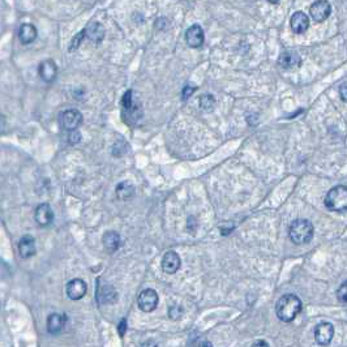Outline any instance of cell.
I'll return each mask as SVG.
<instances>
[{"mask_svg": "<svg viewBox=\"0 0 347 347\" xmlns=\"http://www.w3.org/2000/svg\"><path fill=\"white\" fill-rule=\"evenodd\" d=\"M79 141H80V133L76 131L71 132V135H69V143H71V144H76Z\"/></svg>", "mask_w": 347, "mask_h": 347, "instance_id": "cell-29", "label": "cell"}, {"mask_svg": "<svg viewBox=\"0 0 347 347\" xmlns=\"http://www.w3.org/2000/svg\"><path fill=\"white\" fill-rule=\"evenodd\" d=\"M158 294L153 288H146L141 291L137 299V304L143 312H153L158 306Z\"/></svg>", "mask_w": 347, "mask_h": 347, "instance_id": "cell-6", "label": "cell"}, {"mask_svg": "<svg viewBox=\"0 0 347 347\" xmlns=\"http://www.w3.org/2000/svg\"><path fill=\"white\" fill-rule=\"evenodd\" d=\"M67 295L71 300H80L82 299L88 291V285L86 282L80 278H75V280L69 281L67 284Z\"/></svg>", "mask_w": 347, "mask_h": 347, "instance_id": "cell-7", "label": "cell"}, {"mask_svg": "<svg viewBox=\"0 0 347 347\" xmlns=\"http://www.w3.org/2000/svg\"><path fill=\"white\" fill-rule=\"evenodd\" d=\"M278 63L282 68H294L298 67L300 63H302V58L299 56V54L295 51H284L280 55V59H278Z\"/></svg>", "mask_w": 347, "mask_h": 347, "instance_id": "cell-17", "label": "cell"}, {"mask_svg": "<svg viewBox=\"0 0 347 347\" xmlns=\"http://www.w3.org/2000/svg\"><path fill=\"white\" fill-rule=\"evenodd\" d=\"M313 232H315L313 225L308 220H303V218L292 221L290 227H288L290 239L292 243L298 244V245L309 243L313 238Z\"/></svg>", "mask_w": 347, "mask_h": 347, "instance_id": "cell-2", "label": "cell"}, {"mask_svg": "<svg viewBox=\"0 0 347 347\" xmlns=\"http://www.w3.org/2000/svg\"><path fill=\"white\" fill-rule=\"evenodd\" d=\"M118 330H119L120 337H123V335L125 334V331H127V321H125V319H123L122 321H120L119 327H118Z\"/></svg>", "mask_w": 347, "mask_h": 347, "instance_id": "cell-28", "label": "cell"}, {"mask_svg": "<svg viewBox=\"0 0 347 347\" xmlns=\"http://www.w3.org/2000/svg\"><path fill=\"white\" fill-rule=\"evenodd\" d=\"M67 323V316L60 313H52L47 319V330L50 334H59Z\"/></svg>", "mask_w": 347, "mask_h": 347, "instance_id": "cell-16", "label": "cell"}, {"mask_svg": "<svg viewBox=\"0 0 347 347\" xmlns=\"http://www.w3.org/2000/svg\"><path fill=\"white\" fill-rule=\"evenodd\" d=\"M324 204L330 212L342 213L347 210V187L346 185H335L327 192Z\"/></svg>", "mask_w": 347, "mask_h": 347, "instance_id": "cell-3", "label": "cell"}, {"mask_svg": "<svg viewBox=\"0 0 347 347\" xmlns=\"http://www.w3.org/2000/svg\"><path fill=\"white\" fill-rule=\"evenodd\" d=\"M85 36L88 37L90 41H93V42L100 43L104 38V28L100 22L93 21V22H90V24L85 28Z\"/></svg>", "mask_w": 347, "mask_h": 347, "instance_id": "cell-18", "label": "cell"}, {"mask_svg": "<svg viewBox=\"0 0 347 347\" xmlns=\"http://www.w3.org/2000/svg\"><path fill=\"white\" fill-rule=\"evenodd\" d=\"M205 36H204V30L200 25L195 24L189 26L185 32V41L189 47L199 48L203 46Z\"/></svg>", "mask_w": 347, "mask_h": 347, "instance_id": "cell-10", "label": "cell"}, {"mask_svg": "<svg viewBox=\"0 0 347 347\" xmlns=\"http://www.w3.org/2000/svg\"><path fill=\"white\" fill-rule=\"evenodd\" d=\"M19 252L22 259H29L32 256L36 255V240L30 235H25L21 238L20 243H19Z\"/></svg>", "mask_w": 347, "mask_h": 347, "instance_id": "cell-15", "label": "cell"}, {"mask_svg": "<svg viewBox=\"0 0 347 347\" xmlns=\"http://www.w3.org/2000/svg\"><path fill=\"white\" fill-rule=\"evenodd\" d=\"M82 37H86V36H85V29H84V30H81L80 34H77V36L75 37V38H73V40H72V44H71V47H69V48L72 50V48H77V47H79V44L81 43L80 41H81V38H82Z\"/></svg>", "mask_w": 347, "mask_h": 347, "instance_id": "cell-25", "label": "cell"}, {"mask_svg": "<svg viewBox=\"0 0 347 347\" xmlns=\"http://www.w3.org/2000/svg\"><path fill=\"white\" fill-rule=\"evenodd\" d=\"M309 13H311L312 19L316 21V22H323L330 16L331 13V5L329 1H325V0H321V1H316L313 4L311 5L309 8Z\"/></svg>", "mask_w": 347, "mask_h": 347, "instance_id": "cell-9", "label": "cell"}, {"mask_svg": "<svg viewBox=\"0 0 347 347\" xmlns=\"http://www.w3.org/2000/svg\"><path fill=\"white\" fill-rule=\"evenodd\" d=\"M59 123L64 129L73 132L76 131L77 128L81 125V123H82V115H81V112L79 110L69 108V110H65V111L60 114Z\"/></svg>", "mask_w": 347, "mask_h": 347, "instance_id": "cell-5", "label": "cell"}, {"mask_svg": "<svg viewBox=\"0 0 347 347\" xmlns=\"http://www.w3.org/2000/svg\"><path fill=\"white\" fill-rule=\"evenodd\" d=\"M337 298L341 303L347 304V281H345L337 290Z\"/></svg>", "mask_w": 347, "mask_h": 347, "instance_id": "cell-24", "label": "cell"}, {"mask_svg": "<svg viewBox=\"0 0 347 347\" xmlns=\"http://www.w3.org/2000/svg\"><path fill=\"white\" fill-rule=\"evenodd\" d=\"M34 220L42 227L48 226L52 222V220H54V213H52L51 206L48 204H41V205H38L36 209V213H34Z\"/></svg>", "mask_w": 347, "mask_h": 347, "instance_id": "cell-12", "label": "cell"}, {"mask_svg": "<svg viewBox=\"0 0 347 347\" xmlns=\"http://www.w3.org/2000/svg\"><path fill=\"white\" fill-rule=\"evenodd\" d=\"M251 347H269V345L265 341H256Z\"/></svg>", "mask_w": 347, "mask_h": 347, "instance_id": "cell-31", "label": "cell"}, {"mask_svg": "<svg viewBox=\"0 0 347 347\" xmlns=\"http://www.w3.org/2000/svg\"><path fill=\"white\" fill-rule=\"evenodd\" d=\"M214 104H216V100L212 94H204L200 97V106L205 111H213Z\"/></svg>", "mask_w": 347, "mask_h": 347, "instance_id": "cell-23", "label": "cell"}, {"mask_svg": "<svg viewBox=\"0 0 347 347\" xmlns=\"http://www.w3.org/2000/svg\"><path fill=\"white\" fill-rule=\"evenodd\" d=\"M180 264L182 261H180L179 255L174 251H168L167 253H164L162 259V270L167 274H175L180 269Z\"/></svg>", "mask_w": 347, "mask_h": 347, "instance_id": "cell-11", "label": "cell"}, {"mask_svg": "<svg viewBox=\"0 0 347 347\" xmlns=\"http://www.w3.org/2000/svg\"><path fill=\"white\" fill-rule=\"evenodd\" d=\"M19 38L24 44L32 43L37 38V29L32 24H22L19 30Z\"/></svg>", "mask_w": 347, "mask_h": 347, "instance_id": "cell-20", "label": "cell"}, {"mask_svg": "<svg viewBox=\"0 0 347 347\" xmlns=\"http://www.w3.org/2000/svg\"><path fill=\"white\" fill-rule=\"evenodd\" d=\"M133 193H135V187L129 182H123L116 188V195H118L120 200L129 199V197L133 196Z\"/></svg>", "mask_w": 347, "mask_h": 347, "instance_id": "cell-22", "label": "cell"}, {"mask_svg": "<svg viewBox=\"0 0 347 347\" xmlns=\"http://www.w3.org/2000/svg\"><path fill=\"white\" fill-rule=\"evenodd\" d=\"M195 92V88H192V86H185L183 90V100H187V98H189V97L192 96V93Z\"/></svg>", "mask_w": 347, "mask_h": 347, "instance_id": "cell-30", "label": "cell"}, {"mask_svg": "<svg viewBox=\"0 0 347 347\" xmlns=\"http://www.w3.org/2000/svg\"><path fill=\"white\" fill-rule=\"evenodd\" d=\"M290 25H291L292 32L296 34H302L309 28V19L304 12H295L291 16Z\"/></svg>", "mask_w": 347, "mask_h": 347, "instance_id": "cell-14", "label": "cell"}, {"mask_svg": "<svg viewBox=\"0 0 347 347\" xmlns=\"http://www.w3.org/2000/svg\"><path fill=\"white\" fill-rule=\"evenodd\" d=\"M339 97L343 102H347V84H342L339 88Z\"/></svg>", "mask_w": 347, "mask_h": 347, "instance_id": "cell-27", "label": "cell"}, {"mask_svg": "<svg viewBox=\"0 0 347 347\" xmlns=\"http://www.w3.org/2000/svg\"><path fill=\"white\" fill-rule=\"evenodd\" d=\"M122 114H123V120L128 124L137 123L139 119L143 118V107L137 102V98L135 100L132 90H127L124 93L123 100H122Z\"/></svg>", "mask_w": 347, "mask_h": 347, "instance_id": "cell-4", "label": "cell"}, {"mask_svg": "<svg viewBox=\"0 0 347 347\" xmlns=\"http://www.w3.org/2000/svg\"><path fill=\"white\" fill-rule=\"evenodd\" d=\"M120 235L115 231H107L103 235V245L104 249L108 253H114L119 249L120 247Z\"/></svg>", "mask_w": 347, "mask_h": 347, "instance_id": "cell-19", "label": "cell"}, {"mask_svg": "<svg viewBox=\"0 0 347 347\" xmlns=\"http://www.w3.org/2000/svg\"><path fill=\"white\" fill-rule=\"evenodd\" d=\"M300 311H302V300L292 294L282 296L275 306L277 316L284 323H291L299 315Z\"/></svg>", "mask_w": 347, "mask_h": 347, "instance_id": "cell-1", "label": "cell"}, {"mask_svg": "<svg viewBox=\"0 0 347 347\" xmlns=\"http://www.w3.org/2000/svg\"><path fill=\"white\" fill-rule=\"evenodd\" d=\"M182 312H183L182 311V308L178 307V306H174V307L170 308V317L174 320L179 319L180 315H182Z\"/></svg>", "mask_w": 347, "mask_h": 347, "instance_id": "cell-26", "label": "cell"}, {"mask_svg": "<svg viewBox=\"0 0 347 347\" xmlns=\"http://www.w3.org/2000/svg\"><path fill=\"white\" fill-rule=\"evenodd\" d=\"M58 75V67L54 60H44L40 65V76L44 82H52Z\"/></svg>", "mask_w": 347, "mask_h": 347, "instance_id": "cell-13", "label": "cell"}, {"mask_svg": "<svg viewBox=\"0 0 347 347\" xmlns=\"http://www.w3.org/2000/svg\"><path fill=\"white\" fill-rule=\"evenodd\" d=\"M197 347H213L212 342H209V341H204V342H201Z\"/></svg>", "mask_w": 347, "mask_h": 347, "instance_id": "cell-32", "label": "cell"}, {"mask_svg": "<svg viewBox=\"0 0 347 347\" xmlns=\"http://www.w3.org/2000/svg\"><path fill=\"white\" fill-rule=\"evenodd\" d=\"M98 300L101 303H112L116 300V291L111 286H101L98 288Z\"/></svg>", "mask_w": 347, "mask_h": 347, "instance_id": "cell-21", "label": "cell"}, {"mask_svg": "<svg viewBox=\"0 0 347 347\" xmlns=\"http://www.w3.org/2000/svg\"><path fill=\"white\" fill-rule=\"evenodd\" d=\"M334 335V327L330 323L319 324L315 329V339L320 346H327Z\"/></svg>", "mask_w": 347, "mask_h": 347, "instance_id": "cell-8", "label": "cell"}]
</instances>
